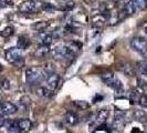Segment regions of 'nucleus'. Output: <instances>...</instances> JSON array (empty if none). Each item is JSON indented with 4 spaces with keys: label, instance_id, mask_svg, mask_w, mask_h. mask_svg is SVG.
<instances>
[{
    "label": "nucleus",
    "instance_id": "nucleus-1",
    "mask_svg": "<svg viewBox=\"0 0 147 133\" xmlns=\"http://www.w3.org/2000/svg\"><path fill=\"white\" fill-rule=\"evenodd\" d=\"M47 74L41 68H28L26 70V80L30 86H36L47 80Z\"/></svg>",
    "mask_w": 147,
    "mask_h": 133
},
{
    "label": "nucleus",
    "instance_id": "nucleus-2",
    "mask_svg": "<svg viewBox=\"0 0 147 133\" xmlns=\"http://www.w3.org/2000/svg\"><path fill=\"white\" fill-rule=\"evenodd\" d=\"M5 57H6V60L9 63L18 66V68H21V66H24V58L22 57L21 50L18 49V48L8 49L6 53H5Z\"/></svg>",
    "mask_w": 147,
    "mask_h": 133
},
{
    "label": "nucleus",
    "instance_id": "nucleus-3",
    "mask_svg": "<svg viewBox=\"0 0 147 133\" xmlns=\"http://www.w3.org/2000/svg\"><path fill=\"white\" fill-rule=\"evenodd\" d=\"M131 47L136 52H138L143 56H145L147 53V41L145 38L134 37L131 40Z\"/></svg>",
    "mask_w": 147,
    "mask_h": 133
},
{
    "label": "nucleus",
    "instance_id": "nucleus-4",
    "mask_svg": "<svg viewBox=\"0 0 147 133\" xmlns=\"http://www.w3.org/2000/svg\"><path fill=\"white\" fill-rule=\"evenodd\" d=\"M107 117H109V111H107V109H102V110H100L97 112L95 119L91 122L90 128L93 130V128L96 129V128H98L100 126L104 124V123L106 122V120H107Z\"/></svg>",
    "mask_w": 147,
    "mask_h": 133
},
{
    "label": "nucleus",
    "instance_id": "nucleus-5",
    "mask_svg": "<svg viewBox=\"0 0 147 133\" xmlns=\"http://www.w3.org/2000/svg\"><path fill=\"white\" fill-rule=\"evenodd\" d=\"M125 122H126V115L124 113V111L122 110H118L116 109L115 112H114V122H113V126L115 129H122L123 126H125Z\"/></svg>",
    "mask_w": 147,
    "mask_h": 133
},
{
    "label": "nucleus",
    "instance_id": "nucleus-6",
    "mask_svg": "<svg viewBox=\"0 0 147 133\" xmlns=\"http://www.w3.org/2000/svg\"><path fill=\"white\" fill-rule=\"evenodd\" d=\"M36 1L34 0H26L19 5V11L21 14H31L33 11H36Z\"/></svg>",
    "mask_w": 147,
    "mask_h": 133
},
{
    "label": "nucleus",
    "instance_id": "nucleus-7",
    "mask_svg": "<svg viewBox=\"0 0 147 133\" xmlns=\"http://www.w3.org/2000/svg\"><path fill=\"white\" fill-rule=\"evenodd\" d=\"M37 42L39 44H45V45H50L53 41V35L50 32H45V31H41L37 35Z\"/></svg>",
    "mask_w": 147,
    "mask_h": 133
},
{
    "label": "nucleus",
    "instance_id": "nucleus-8",
    "mask_svg": "<svg viewBox=\"0 0 147 133\" xmlns=\"http://www.w3.org/2000/svg\"><path fill=\"white\" fill-rule=\"evenodd\" d=\"M60 81H61V78H60L59 74L52 73L50 75H48V78H47V87L49 89H51L52 91H54L59 87Z\"/></svg>",
    "mask_w": 147,
    "mask_h": 133
},
{
    "label": "nucleus",
    "instance_id": "nucleus-9",
    "mask_svg": "<svg viewBox=\"0 0 147 133\" xmlns=\"http://www.w3.org/2000/svg\"><path fill=\"white\" fill-rule=\"evenodd\" d=\"M1 109V113L5 114V115H11V114H15L16 112L18 111L17 105L11 102H3L0 107Z\"/></svg>",
    "mask_w": 147,
    "mask_h": 133
},
{
    "label": "nucleus",
    "instance_id": "nucleus-10",
    "mask_svg": "<svg viewBox=\"0 0 147 133\" xmlns=\"http://www.w3.org/2000/svg\"><path fill=\"white\" fill-rule=\"evenodd\" d=\"M107 20V17L104 14H95L92 18V24L94 28H102Z\"/></svg>",
    "mask_w": 147,
    "mask_h": 133
},
{
    "label": "nucleus",
    "instance_id": "nucleus-11",
    "mask_svg": "<svg viewBox=\"0 0 147 133\" xmlns=\"http://www.w3.org/2000/svg\"><path fill=\"white\" fill-rule=\"evenodd\" d=\"M101 79H102V81L107 86V87H111V88H113V86H114V83L116 82V77H115V74L113 73V72H105L101 75Z\"/></svg>",
    "mask_w": 147,
    "mask_h": 133
},
{
    "label": "nucleus",
    "instance_id": "nucleus-12",
    "mask_svg": "<svg viewBox=\"0 0 147 133\" xmlns=\"http://www.w3.org/2000/svg\"><path fill=\"white\" fill-rule=\"evenodd\" d=\"M50 45H45V44H40L38 47V49L34 52V56L38 59H41V58H45L49 53H50Z\"/></svg>",
    "mask_w": 147,
    "mask_h": 133
},
{
    "label": "nucleus",
    "instance_id": "nucleus-13",
    "mask_svg": "<svg viewBox=\"0 0 147 133\" xmlns=\"http://www.w3.org/2000/svg\"><path fill=\"white\" fill-rule=\"evenodd\" d=\"M119 71H122L126 77H134V75H135L134 66H132V64L128 63V62H123V63H121V64H119Z\"/></svg>",
    "mask_w": 147,
    "mask_h": 133
},
{
    "label": "nucleus",
    "instance_id": "nucleus-14",
    "mask_svg": "<svg viewBox=\"0 0 147 133\" xmlns=\"http://www.w3.org/2000/svg\"><path fill=\"white\" fill-rule=\"evenodd\" d=\"M18 126H19L20 133H27L30 131L32 123L29 119H20V120H18Z\"/></svg>",
    "mask_w": 147,
    "mask_h": 133
},
{
    "label": "nucleus",
    "instance_id": "nucleus-15",
    "mask_svg": "<svg viewBox=\"0 0 147 133\" xmlns=\"http://www.w3.org/2000/svg\"><path fill=\"white\" fill-rule=\"evenodd\" d=\"M136 6H135V2L134 0H127L124 5V8H123V12L125 14L126 16H132L134 15V12L136 11Z\"/></svg>",
    "mask_w": 147,
    "mask_h": 133
},
{
    "label": "nucleus",
    "instance_id": "nucleus-16",
    "mask_svg": "<svg viewBox=\"0 0 147 133\" xmlns=\"http://www.w3.org/2000/svg\"><path fill=\"white\" fill-rule=\"evenodd\" d=\"M65 122L69 124V126H76L78 123H79V115L75 113V112H72V111H70V112H67L65 114Z\"/></svg>",
    "mask_w": 147,
    "mask_h": 133
},
{
    "label": "nucleus",
    "instance_id": "nucleus-17",
    "mask_svg": "<svg viewBox=\"0 0 147 133\" xmlns=\"http://www.w3.org/2000/svg\"><path fill=\"white\" fill-rule=\"evenodd\" d=\"M134 119L136 121H138L140 123H146L147 122V113L145 111L140 110V109H137V110L134 111Z\"/></svg>",
    "mask_w": 147,
    "mask_h": 133
},
{
    "label": "nucleus",
    "instance_id": "nucleus-18",
    "mask_svg": "<svg viewBox=\"0 0 147 133\" xmlns=\"http://www.w3.org/2000/svg\"><path fill=\"white\" fill-rule=\"evenodd\" d=\"M30 40L27 36H20L18 39V42H17V48L20 49V50H24L29 47Z\"/></svg>",
    "mask_w": 147,
    "mask_h": 133
},
{
    "label": "nucleus",
    "instance_id": "nucleus-19",
    "mask_svg": "<svg viewBox=\"0 0 147 133\" xmlns=\"http://www.w3.org/2000/svg\"><path fill=\"white\" fill-rule=\"evenodd\" d=\"M49 27V22L47 21H38L36 22L33 26H32V29L38 31V32H41V31H44Z\"/></svg>",
    "mask_w": 147,
    "mask_h": 133
},
{
    "label": "nucleus",
    "instance_id": "nucleus-20",
    "mask_svg": "<svg viewBox=\"0 0 147 133\" xmlns=\"http://www.w3.org/2000/svg\"><path fill=\"white\" fill-rule=\"evenodd\" d=\"M38 94L40 96H42V98H50L52 96V91L51 89H49L48 87H41V88L38 89Z\"/></svg>",
    "mask_w": 147,
    "mask_h": 133
},
{
    "label": "nucleus",
    "instance_id": "nucleus-21",
    "mask_svg": "<svg viewBox=\"0 0 147 133\" xmlns=\"http://www.w3.org/2000/svg\"><path fill=\"white\" fill-rule=\"evenodd\" d=\"M8 132L9 133H20L18 121H10L8 123Z\"/></svg>",
    "mask_w": 147,
    "mask_h": 133
},
{
    "label": "nucleus",
    "instance_id": "nucleus-22",
    "mask_svg": "<svg viewBox=\"0 0 147 133\" xmlns=\"http://www.w3.org/2000/svg\"><path fill=\"white\" fill-rule=\"evenodd\" d=\"M140 94L142 93H140L137 89H133L132 93L129 94V101H131V103L134 104L136 103V102H138V99H140Z\"/></svg>",
    "mask_w": 147,
    "mask_h": 133
},
{
    "label": "nucleus",
    "instance_id": "nucleus-23",
    "mask_svg": "<svg viewBox=\"0 0 147 133\" xmlns=\"http://www.w3.org/2000/svg\"><path fill=\"white\" fill-rule=\"evenodd\" d=\"M13 32H15V28L9 26V27H6L5 29L1 31V36L3 38H9L13 35Z\"/></svg>",
    "mask_w": 147,
    "mask_h": 133
},
{
    "label": "nucleus",
    "instance_id": "nucleus-24",
    "mask_svg": "<svg viewBox=\"0 0 147 133\" xmlns=\"http://www.w3.org/2000/svg\"><path fill=\"white\" fill-rule=\"evenodd\" d=\"M113 89L116 91V93H118V94L124 93V87H123V83L119 81V80H116V82H115V83H114V86H113Z\"/></svg>",
    "mask_w": 147,
    "mask_h": 133
},
{
    "label": "nucleus",
    "instance_id": "nucleus-25",
    "mask_svg": "<svg viewBox=\"0 0 147 133\" xmlns=\"http://www.w3.org/2000/svg\"><path fill=\"white\" fill-rule=\"evenodd\" d=\"M74 104L79 108V109H81V110H86L90 108V104L86 102V101H82V100H78V101H75Z\"/></svg>",
    "mask_w": 147,
    "mask_h": 133
},
{
    "label": "nucleus",
    "instance_id": "nucleus-26",
    "mask_svg": "<svg viewBox=\"0 0 147 133\" xmlns=\"http://www.w3.org/2000/svg\"><path fill=\"white\" fill-rule=\"evenodd\" d=\"M134 2H135L136 9L143 10V9L147 8V0H134Z\"/></svg>",
    "mask_w": 147,
    "mask_h": 133
},
{
    "label": "nucleus",
    "instance_id": "nucleus-27",
    "mask_svg": "<svg viewBox=\"0 0 147 133\" xmlns=\"http://www.w3.org/2000/svg\"><path fill=\"white\" fill-rule=\"evenodd\" d=\"M138 69H140V72L143 74L147 75V61H140L137 63Z\"/></svg>",
    "mask_w": 147,
    "mask_h": 133
},
{
    "label": "nucleus",
    "instance_id": "nucleus-28",
    "mask_svg": "<svg viewBox=\"0 0 147 133\" xmlns=\"http://www.w3.org/2000/svg\"><path fill=\"white\" fill-rule=\"evenodd\" d=\"M42 69H43V71L45 72L47 75H50V74L54 73V66H52L51 63H47Z\"/></svg>",
    "mask_w": 147,
    "mask_h": 133
},
{
    "label": "nucleus",
    "instance_id": "nucleus-29",
    "mask_svg": "<svg viewBox=\"0 0 147 133\" xmlns=\"http://www.w3.org/2000/svg\"><path fill=\"white\" fill-rule=\"evenodd\" d=\"M138 104L143 108H147V94H140L138 99Z\"/></svg>",
    "mask_w": 147,
    "mask_h": 133
},
{
    "label": "nucleus",
    "instance_id": "nucleus-30",
    "mask_svg": "<svg viewBox=\"0 0 147 133\" xmlns=\"http://www.w3.org/2000/svg\"><path fill=\"white\" fill-rule=\"evenodd\" d=\"M12 6H13L12 0H0V9L1 8L12 7Z\"/></svg>",
    "mask_w": 147,
    "mask_h": 133
},
{
    "label": "nucleus",
    "instance_id": "nucleus-31",
    "mask_svg": "<svg viewBox=\"0 0 147 133\" xmlns=\"http://www.w3.org/2000/svg\"><path fill=\"white\" fill-rule=\"evenodd\" d=\"M140 30L144 36H147V21H143L142 23H140Z\"/></svg>",
    "mask_w": 147,
    "mask_h": 133
},
{
    "label": "nucleus",
    "instance_id": "nucleus-32",
    "mask_svg": "<svg viewBox=\"0 0 147 133\" xmlns=\"http://www.w3.org/2000/svg\"><path fill=\"white\" fill-rule=\"evenodd\" d=\"M42 9L45 10V11H54L57 8L54 7L53 5H51V3H44V5H42Z\"/></svg>",
    "mask_w": 147,
    "mask_h": 133
},
{
    "label": "nucleus",
    "instance_id": "nucleus-33",
    "mask_svg": "<svg viewBox=\"0 0 147 133\" xmlns=\"http://www.w3.org/2000/svg\"><path fill=\"white\" fill-rule=\"evenodd\" d=\"M137 84H138V88L143 89V90L147 89V82L145 80H143V79H140V78L137 79Z\"/></svg>",
    "mask_w": 147,
    "mask_h": 133
},
{
    "label": "nucleus",
    "instance_id": "nucleus-34",
    "mask_svg": "<svg viewBox=\"0 0 147 133\" xmlns=\"http://www.w3.org/2000/svg\"><path fill=\"white\" fill-rule=\"evenodd\" d=\"M6 123H7V119H6V117H5V114L0 113V128L5 126H6Z\"/></svg>",
    "mask_w": 147,
    "mask_h": 133
},
{
    "label": "nucleus",
    "instance_id": "nucleus-35",
    "mask_svg": "<svg viewBox=\"0 0 147 133\" xmlns=\"http://www.w3.org/2000/svg\"><path fill=\"white\" fill-rule=\"evenodd\" d=\"M74 8V2L73 1H70V2H67V3H65V10H71V9H73Z\"/></svg>",
    "mask_w": 147,
    "mask_h": 133
},
{
    "label": "nucleus",
    "instance_id": "nucleus-36",
    "mask_svg": "<svg viewBox=\"0 0 147 133\" xmlns=\"http://www.w3.org/2000/svg\"><path fill=\"white\" fill-rule=\"evenodd\" d=\"M2 87H3L5 89L10 88V86H9V81H8V80H3V82H2Z\"/></svg>",
    "mask_w": 147,
    "mask_h": 133
},
{
    "label": "nucleus",
    "instance_id": "nucleus-37",
    "mask_svg": "<svg viewBox=\"0 0 147 133\" xmlns=\"http://www.w3.org/2000/svg\"><path fill=\"white\" fill-rule=\"evenodd\" d=\"M2 103H3V99H2V96H0V105H1Z\"/></svg>",
    "mask_w": 147,
    "mask_h": 133
},
{
    "label": "nucleus",
    "instance_id": "nucleus-38",
    "mask_svg": "<svg viewBox=\"0 0 147 133\" xmlns=\"http://www.w3.org/2000/svg\"><path fill=\"white\" fill-rule=\"evenodd\" d=\"M2 70H3V66H1V64H0V72H1Z\"/></svg>",
    "mask_w": 147,
    "mask_h": 133
},
{
    "label": "nucleus",
    "instance_id": "nucleus-39",
    "mask_svg": "<svg viewBox=\"0 0 147 133\" xmlns=\"http://www.w3.org/2000/svg\"><path fill=\"white\" fill-rule=\"evenodd\" d=\"M1 88H2V82L0 81V90H1Z\"/></svg>",
    "mask_w": 147,
    "mask_h": 133
},
{
    "label": "nucleus",
    "instance_id": "nucleus-40",
    "mask_svg": "<svg viewBox=\"0 0 147 133\" xmlns=\"http://www.w3.org/2000/svg\"><path fill=\"white\" fill-rule=\"evenodd\" d=\"M113 1H114V2H119L121 0H113Z\"/></svg>",
    "mask_w": 147,
    "mask_h": 133
}]
</instances>
